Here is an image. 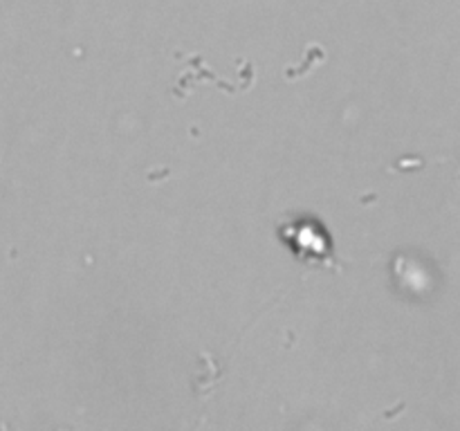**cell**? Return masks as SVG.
I'll use <instances>...</instances> for the list:
<instances>
[{
	"label": "cell",
	"mask_w": 460,
	"mask_h": 431,
	"mask_svg": "<svg viewBox=\"0 0 460 431\" xmlns=\"http://www.w3.org/2000/svg\"><path fill=\"white\" fill-rule=\"evenodd\" d=\"M281 238L304 260H323L332 251V241L326 227L314 218L290 220L281 227Z\"/></svg>",
	"instance_id": "obj_1"
}]
</instances>
